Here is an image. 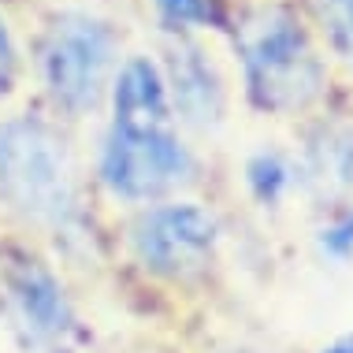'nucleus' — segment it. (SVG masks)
Instances as JSON below:
<instances>
[{"label":"nucleus","instance_id":"nucleus-1","mask_svg":"<svg viewBox=\"0 0 353 353\" xmlns=\"http://www.w3.org/2000/svg\"><path fill=\"white\" fill-rule=\"evenodd\" d=\"M0 197L37 227L68 231L79 219V168L49 123L8 119L0 127Z\"/></svg>","mask_w":353,"mask_h":353},{"label":"nucleus","instance_id":"nucleus-2","mask_svg":"<svg viewBox=\"0 0 353 353\" xmlns=\"http://www.w3.org/2000/svg\"><path fill=\"white\" fill-rule=\"evenodd\" d=\"M250 101L264 112H301L323 93V60L301 23L283 8H261L238 30Z\"/></svg>","mask_w":353,"mask_h":353},{"label":"nucleus","instance_id":"nucleus-3","mask_svg":"<svg viewBox=\"0 0 353 353\" xmlns=\"http://www.w3.org/2000/svg\"><path fill=\"white\" fill-rule=\"evenodd\" d=\"M101 179L123 201H157L194 179V157L168 127L112 123L101 149Z\"/></svg>","mask_w":353,"mask_h":353},{"label":"nucleus","instance_id":"nucleus-4","mask_svg":"<svg viewBox=\"0 0 353 353\" xmlns=\"http://www.w3.org/2000/svg\"><path fill=\"white\" fill-rule=\"evenodd\" d=\"M112 60H116V37L93 15H63L45 37L41 74L60 108L93 112L108 90Z\"/></svg>","mask_w":353,"mask_h":353},{"label":"nucleus","instance_id":"nucleus-5","mask_svg":"<svg viewBox=\"0 0 353 353\" xmlns=\"http://www.w3.org/2000/svg\"><path fill=\"white\" fill-rule=\"evenodd\" d=\"M219 238L223 231L216 212L197 201H168L141 212L134 223V253L164 279H190L216 261Z\"/></svg>","mask_w":353,"mask_h":353},{"label":"nucleus","instance_id":"nucleus-6","mask_svg":"<svg viewBox=\"0 0 353 353\" xmlns=\"http://www.w3.org/2000/svg\"><path fill=\"white\" fill-rule=\"evenodd\" d=\"M8 316L30 353H71L79 342V316L63 286L34 261H19L8 272Z\"/></svg>","mask_w":353,"mask_h":353},{"label":"nucleus","instance_id":"nucleus-7","mask_svg":"<svg viewBox=\"0 0 353 353\" xmlns=\"http://www.w3.org/2000/svg\"><path fill=\"white\" fill-rule=\"evenodd\" d=\"M164 82H168L171 108L190 127L216 130L223 123V116H227L223 79H219L216 63L205 56V49H197L194 41H179L171 49V79H164Z\"/></svg>","mask_w":353,"mask_h":353},{"label":"nucleus","instance_id":"nucleus-8","mask_svg":"<svg viewBox=\"0 0 353 353\" xmlns=\"http://www.w3.org/2000/svg\"><path fill=\"white\" fill-rule=\"evenodd\" d=\"M301 190L335 208L353 197V127H320L298 157Z\"/></svg>","mask_w":353,"mask_h":353},{"label":"nucleus","instance_id":"nucleus-9","mask_svg":"<svg viewBox=\"0 0 353 353\" xmlns=\"http://www.w3.org/2000/svg\"><path fill=\"white\" fill-rule=\"evenodd\" d=\"M119 127H168L171 123V97L160 68L145 56H134L119 68L116 90H112Z\"/></svg>","mask_w":353,"mask_h":353},{"label":"nucleus","instance_id":"nucleus-10","mask_svg":"<svg viewBox=\"0 0 353 353\" xmlns=\"http://www.w3.org/2000/svg\"><path fill=\"white\" fill-rule=\"evenodd\" d=\"M245 186L264 208H279L294 190H301L298 157H286L279 149H261L245 160Z\"/></svg>","mask_w":353,"mask_h":353},{"label":"nucleus","instance_id":"nucleus-11","mask_svg":"<svg viewBox=\"0 0 353 353\" xmlns=\"http://www.w3.org/2000/svg\"><path fill=\"white\" fill-rule=\"evenodd\" d=\"M316 253L331 264H350L353 261V197L331 208L316 231Z\"/></svg>","mask_w":353,"mask_h":353},{"label":"nucleus","instance_id":"nucleus-12","mask_svg":"<svg viewBox=\"0 0 353 353\" xmlns=\"http://www.w3.org/2000/svg\"><path fill=\"white\" fill-rule=\"evenodd\" d=\"M316 15L335 56L353 63V0H316Z\"/></svg>","mask_w":353,"mask_h":353},{"label":"nucleus","instance_id":"nucleus-13","mask_svg":"<svg viewBox=\"0 0 353 353\" xmlns=\"http://www.w3.org/2000/svg\"><path fill=\"white\" fill-rule=\"evenodd\" d=\"M160 4H164V12L175 23H201V19H208L205 0H160Z\"/></svg>","mask_w":353,"mask_h":353},{"label":"nucleus","instance_id":"nucleus-14","mask_svg":"<svg viewBox=\"0 0 353 353\" xmlns=\"http://www.w3.org/2000/svg\"><path fill=\"white\" fill-rule=\"evenodd\" d=\"M12 63H15V45H12V34H8L4 19H0V79L12 71Z\"/></svg>","mask_w":353,"mask_h":353},{"label":"nucleus","instance_id":"nucleus-15","mask_svg":"<svg viewBox=\"0 0 353 353\" xmlns=\"http://www.w3.org/2000/svg\"><path fill=\"white\" fill-rule=\"evenodd\" d=\"M320 353H353V335H342V339H335L331 346H323Z\"/></svg>","mask_w":353,"mask_h":353},{"label":"nucleus","instance_id":"nucleus-16","mask_svg":"<svg viewBox=\"0 0 353 353\" xmlns=\"http://www.w3.org/2000/svg\"><path fill=\"white\" fill-rule=\"evenodd\" d=\"M227 353H253V350H227Z\"/></svg>","mask_w":353,"mask_h":353}]
</instances>
